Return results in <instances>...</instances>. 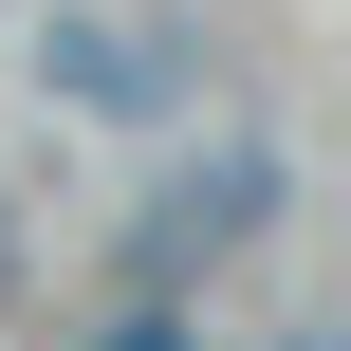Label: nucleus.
Returning a JSON list of instances; mask_svg holds the SVG:
<instances>
[{"mask_svg": "<svg viewBox=\"0 0 351 351\" xmlns=\"http://www.w3.org/2000/svg\"><path fill=\"white\" fill-rule=\"evenodd\" d=\"M0 278H19V222H0Z\"/></svg>", "mask_w": 351, "mask_h": 351, "instance_id": "nucleus-4", "label": "nucleus"}, {"mask_svg": "<svg viewBox=\"0 0 351 351\" xmlns=\"http://www.w3.org/2000/svg\"><path fill=\"white\" fill-rule=\"evenodd\" d=\"M111 351H185V315H130V333H111Z\"/></svg>", "mask_w": 351, "mask_h": 351, "instance_id": "nucleus-3", "label": "nucleus"}, {"mask_svg": "<svg viewBox=\"0 0 351 351\" xmlns=\"http://www.w3.org/2000/svg\"><path fill=\"white\" fill-rule=\"evenodd\" d=\"M19 74H37L56 111H93V130H167V111H204V37H185L167 0H37Z\"/></svg>", "mask_w": 351, "mask_h": 351, "instance_id": "nucleus-1", "label": "nucleus"}, {"mask_svg": "<svg viewBox=\"0 0 351 351\" xmlns=\"http://www.w3.org/2000/svg\"><path fill=\"white\" fill-rule=\"evenodd\" d=\"M278 222V148H222V167H185V185H148V222H130V259L148 278H204V259H241Z\"/></svg>", "mask_w": 351, "mask_h": 351, "instance_id": "nucleus-2", "label": "nucleus"}]
</instances>
